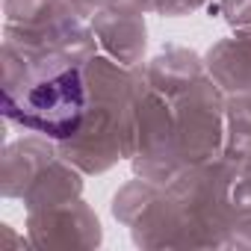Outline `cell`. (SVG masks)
<instances>
[{"mask_svg": "<svg viewBox=\"0 0 251 251\" xmlns=\"http://www.w3.org/2000/svg\"><path fill=\"white\" fill-rule=\"evenodd\" d=\"M3 112L53 139H68L80 130L86 112V86L77 65H65L48 77H36L30 86L15 92L3 89Z\"/></svg>", "mask_w": 251, "mask_h": 251, "instance_id": "obj_1", "label": "cell"}]
</instances>
